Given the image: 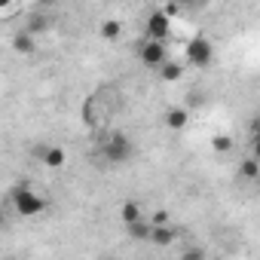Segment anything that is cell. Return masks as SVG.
Here are the masks:
<instances>
[{
	"label": "cell",
	"mask_w": 260,
	"mask_h": 260,
	"mask_svg": "<svg viewBox=\"0 0 260 260\" xmlns=\"http://www.w3.org/2000/svg\"><path fill=\"white\" fill-rule=\"evenodd\" d=\"M13 205H16V211H19L22 217H37V214L46 211V199L37 196V193L28 190V187H22V190L13 193Z\"/></svg>",
	"instance_id": "1"
},
{
	"label": "cell",
	"mask_w": 260,
	"mask_h": 260,
	"mask_svg": "<svg viewBox=\"0 0 260 260\" xmlns=\"http://www.w3.org/2000/svg\"><path fill=\"white\" fill-rule=\"evenodd\" d=\"M101 156L107 162H125L128 156H132V141H128L125 135H110L101 147Z\"/></svg>",
	"instance_id": "2"
},
{
	"label": "cell",
	"mask_w": 260,
	"mask_h": 260,
	"mask_svg": "<svg viewBox=\"0 0 260 260\" xmlns=\"http://www.w3.org/2000/svg\"><path fill=\"white\" fill-rule=\"evenodd\" d=\"M211 58H214V49H211V43H208L205 37H193V40L187 43V61H190L193 68H208Z\"/></svg>",
	"instance_id": "3"
},
{
	"label": "cell",
	"mask_w": 260,
	"mask_h": 260,
	"mask_svg": "<svg viewBox=\"0 0 260 260\" xmlns=\"http://www.w3.org/2000/svg\"><path fill=\"white\" fill-rule=\"evenodd\" d=\"M147 40H156V43H166V37L172 34V19L162 13V10H156V13H150L147 16Z\"/></svg>",
	"instance_id": "4"
},
{
	"label": "cell",
	"mask_w": 260,
	"mask_h": 260,
	"mask_svg": "<svg viewBox=\"0 0 260 260\" xmlns=\"http://www.w3.org/2000/svg\"><path fill=\"white\" fill-rule=\"evenodd\" d=\"M141 61H144L147 68H162V64H166V43L144 40V46H141Z\"/></svg>",
	"instance_id": "5"
},
{
	"label": "cell",
	"mask_w": 260,
	"mask_h": 260,
	"mask_svg": "<svg viewBox=\"0 0 260 260\" xmlns=\"http://www.w3.org/2000/svg\"><path fill=\"white\" fill-rule=\"evenodd\" d=\"M119 217H122V223H125V226H135V223H141V220H144V211H141V205H138V202H122Z\"/></svg>",
	"instance_id": "6"
},
{
	"label": "cell",
	"mask_w": 260,
	"mask_h": 260,
	"mask_svg": "<svg viewBox=\"0 0 260 260\" xmlns=\"http://www.w3.org/2000/svg\"><path fill=\"white\" fill-rule=\"evenodd\" d=\"M187 122H190V110H187V107H172V110L166 113V125L175 128V132H178V128H184Z\"/></svg>",
	"instance_id": "7"
},
{
	"label": "cell",
	"mask_w": 260,
	"mask_h": 260,
	"mask_svg": "<svg viewBox=\"0 0 260 260\" xmlns=\"http://www.w3.org/2000/svg\"><path fill=\"white\" fill-rule=\"evenodd\" d=\"M175 239H178V233H175L172 226H153V233H150V242H153V245H159V248L175 245Z\"/></svg>",
	"instance_id": "8"
},
{
	"label": "cell",
	"mask_w": 260,
	"mask_h": 260,
	"mask_svg": "<svg viewBox=\"0 0 260 260\" xmlns=\"http://www.w3.org/2000/svg\"><path fill=\"white\" fill-rule=\"evenodd\" d=\"M13 49L16 52H22V55H31L37 46H34V34H28V31H19L16 37H13Z\"/></svg>",
	"instance_id": "9"
},
{
	"label": "cell",
	"mask_w": 260,
	"mask_h": 260,
	"mask_svg": "<svg viewBox=\"0 0 260 260\" xmlns=\"http://www.w3.org/2000/svg\"><path fill=\"white\" fill-rule=\"evenodd\" d=\"M43 162H46L49 169H61V166L68 162V156H64L61 147H46V150H43Z\"/></svg>",
	"instance_id": "10"
},
{
	"label": "cell",
	"mask_w": 260,
	"mask_h": 260,
	"mask_svg": "<svg viewBox=\"0 0 260 260\" xmlns=\"http://www.w3.org/2000/svg\"><path fill=\"white\" fill-rule=\"evenodd\" d=\"M125 230H128V236L138 239V242H150V233H153V226H150L147 217H144L141 223H135V226H125Z\"/></svg>",
	"instance_id": "11"
},
{
	"label": "cell",
	"mask_w": 260,
	"mask_h": 260,
	"mask_svg": "<svg viewBox=\"0 0 260 260\" xmlns=\"http://www.w3.org/2000/svg\"><path fill=\"white\" fill-rule=\"evenodd\" d=\"M101 37H104V40H119V37H122V22H116V19L101 22Z\"/></svg>",
	"instance_id": "12"
},
{
	"label": "cell",
	"mask_w": 260,
	"mask_h": 260,
	"mask_svg": "<svg viewBox=\"0 0 260 260\" xmlns=\"http://www.w3.org/2000/svg\"><path fill=\"white\" fill-rule=\"evenodd\" d=\"M166 83H178L181 77H184V64H178V61H166L162 64V74H159Z\"/></svg>",
	"instance_id": "13"
},
{
	"label": "cell",
	"mask_w": 260,
	"mask_h": 260,
	"mask_svg": "<svg viewBox=\"0 0 260 260\" xmlns=\"http://www.w3.org/2000/svg\"><path fill=\"white\" fill-rule=\"evenodd\" d=\"M239 172L248 178V181H254V178H260V162L251 156V159H242V166H239Z\"/></svg>",
	"instance_id": "14"
},
{
	"label": "cell",
	"mask_w": 260,
	"mask_h": 260,
	"mask_svg": "<svg viewBox=\"0 0 260 260\" xmlns=\"http://www.w3.org/2000/svg\"><path fill=\"white\" fill-rule=\"evenodd\" d=\"M25 31H28V34H43V31H49V19H46V16H34Z\"/></svg>",
	"instance_id": "15"
},
{
	"label": "cell",
	"mask_w": 260,
	"mask_h": 260,
	"mask_svg": "<svg viewBox=\"0 0 260 260\" xmlns=\"http://www.w3.org/2000/svg\"><path fill=\"white\" fill-rule=\"evenodd\" d=\"M147 220H150V226H172V214H169L166 208H159V211H153V214H150Z\"/></svg>",
	"instance_id": "16"
},
{
	"label": "cell",
	"mask_w": 260,
	"mask_h": 260,
	"mask_svg": "<svg viewBox=\"0 0 260 260\" xmlns=\"http://www.w3.org/2000/svg\"><path fill=\"white\" fill-rule=\"evenodd\" d=\"M211 147H214L217 153H226V150H233V138H230V135H217V138L211 141Z\"/></svg>",
	"instance_id": "17"
},
{
	"label": "cell",
	"mask_w": 260,
	"mask_h": 260,
	"mask_svg": "<svg viewBox=\"0 0 260 260\" xmlns=\"http://www.w3.org/2000/svg\"><path fill=\"white\" fill-rule=\"evenodd\" d=\"M181 260H205V251L193 245V248H187V251H184V257H181Z\"/></svg>",
	"instance_id": "18"
},
{
	"label": "cell",
	"mask_w": 260,
	"mask_h": 260,
	"mask_svg": "<svg viewBox=\"0 0 260 260\" xmlns=\"http://www.w3.org/2000/svg\"><path fill=\"white\" fill-rule=\"evenodd\" d=\"M254 159L260 162V138H254Z\"/></svg>",
	"instance_id": "19"
},
{
	"label": "cell",
	"mask_w": 260,
	"mask_h": 260,
	"mask_svg": "<svg viewBox=\"0 0 260 260\" xmlns=\"http://www.w3.org/2000/svg\"><path fill=\"white\" fill-rule=\"evenodd\" d=\"M254 135H257V138H260V116H257V119H254Z\"/></svg>",
	"instance_id": "20"
},
{
	"label": "cell",
	"mask_w": 260,
	"mask_h": 260,
	"mask_svg": "<svg viewBox=\"0 0 260 260\" xmlns=\"http://www.w3.org/2000/svg\"><path fill=\"white\" fill-rule=\"evenodd\" d=\"M104 260H110V257H104Z\"/></svg>",
	"instance_id": "21"
}]
</instances>
